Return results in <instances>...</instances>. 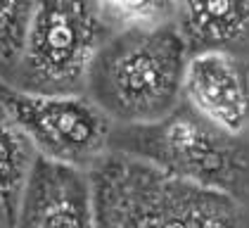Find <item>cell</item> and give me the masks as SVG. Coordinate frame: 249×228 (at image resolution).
Instances as JSON below:
<instances>
[{
  "instance_id": "11",
  "label": "cell",
  "mask_w": 249,
  "mask_h": 228,
  "mask_svg": "<svg viewBox=\"0 0 249 228\" xmlns=\"http://www.w3.org/2000/svg\"><path fill=\"white\" fill-rule=\"evenodd\" d=\"M102 7L131 26H159L169 24L178 5L176 0H102Z\"/></svg>"
},
{
  "instance_id": "8",
  "label": "cell",
  "mask_w": 249,
  "mask_h": 228,
  "mask_svg": "<svg viewBox=\"0 0 249 228\" xmlns=\"http://www.w3.org/2000/svg\"><path fill=\"white\" fill-rule=\"evenodd\" d=\"M176 5L178 29L195 55L221 50L249 31V0H176Z\"/></svg>"
},
{
  "instance_id": "9",
  "label": "cell",
  "mask_w": 249,
  "mask_h": 228,
  "mask_svg": "<svg viewBox=\"0 0 249 228\" xmlns=\"http://www.w3.org/2000/svg\"><path fill=\"white\" fill-rule=\"evenodd\" d=\"M38 150L29 135L17 126L10 112L0 105V205L7 211L12 226L29 173L36 164Z\"/></svg>"
},
{
  "instance_id": "13",
  "label": "cell",
  "mask_w": 249,
  "mask_h": 228,
  "mask_svg": "<svg viewBox=\"0 0 249 228\" xmlns=\"http://www.w3.org/2000/svg\"><path fill=\"white\" fill-rule=\"evenodd\" d=\"M0 86H2V83H0Z\"/></svg>"
},
{
  "instance_id": "10",
  "label": "cell",
  "mask_w": 249,
  "mask_h": 228,
  "mask_svg": "<svg viewBox=\"0 0 249 228\" xmlns=\"http://www.w3.org/2000/svg\"><path fill=\"white\" fill-rule=\"evenodd\" d=\"M36 0H0V76H12L24 50Z\"/></svg>"
},
{
  "instance_id": "7",
  "label": "cell",
  "mask_w": 249,
  "mask_h": 228,
  "mask_svg": "<svg viewBox=\"0 0 249 228\" xmlns=\"http://www.w3.org/2000/svg\"><path fill=\"white\" fill-rule=\"evenodd\" d=\"M183 93L202 116L230 133L249 126V69L226 50L199 53L188 62Z\"/></svg>"
},
{
  "instance_id": "2",
  "label": "cell",
  "mask_w": 249,
  "mask_h": 228,
  "mask_svg": "<svg viewBox=\"0 0 249 228\" xmlns=\"http://www.w3.org/2000/svg\"><path fill=\"white\" fill-rule=\"evenodd\" d=\"M188 53L185 38L173 24L128 26L100 48L86 88L119 124H154L178 107Z\"/></svg>"
},
{
  "instance_id": "6",
  "label": "cell",
  "mask_w": 249,
  "mask_h": 228,
  "mask_svg": "<svg viewBox=\"0 0 249 228\" xmlns=\"http://www.w3.org/2000/svg\"><path fill=\"white\" fill-rule=\"evenodd\" d=\"M12 228H95L90 176L38 154Z\"/></svg>"
},
{
  "instance_id": "1",
  "label": "cell",
  "mask_w": 249,
  "mask_h": 228,
  "mask_svg": "<svg viewBox=\"0 0 249 228\" xmlns=\"http://www.w3.org/2000/svg\"><path fill=\"white\" fill-rule=\"evenodd\" d=\"M95 228H245L240 202L109 150L90 169Z\"/></svg>"
},
{
  "instance_id": "12",
  "label": "cell",
  "mask_w": 249,
  "mask_h": 228,
  "mask_svg": "<svg viewBox=\"0 0 249 228\" xmlns=\"http://www.w3.org/2000/svg\"><path fill=\"white\" fill-rule=\"evenodd\" d=\"M0 228H12V221H10L7 211L2 209V205H0Z\"/></svg>"
},
{
  "instance_id": "4",
  "label": "cell",
  "mask_w": 249,
  "mask_h": 228,
  "mask_svg": "<svg viewBox=\"0 0 249 228\" xmlns=\"http://www.w3.org/2000/svg\"><path fill=\"white\" fill-rule=\"evenodd\" d=\"M109 38L102 0H36L12 88L34 95H78Z\"/></svg>"
},
{
  "instance_id": "5",
  "label": "cell",
  "mask_w": 249,
  "mask_h": 228,
  "mask_svg": "<svg viewBox=\"0 0 249 228\" xmlns=\"http://www.w3.org/2000/svg\"><path fill=\"white\" fill-rule=\"evenodd\" d=\"M0 105L48 159L93 169L109 152L112 119L90 97L21 93L2 83Z\"/></svg>"
},
{
  "instance_id": "3",
  "label": "cell",
  "mask_w": 249,
  "mask_h": 228,
  "mask_svg": "<svg viewBox=\"0 0 249 228\" xmlns=\"http://www.w3.org/2000/svg\"><path fill=\"white\" fill-rule=\"evenodd\" d=\"M109 150L235 200L249 192V140L216 126L188 102L154 124L121 126L109 135Z\"/></svg>"
}]
</instances>
